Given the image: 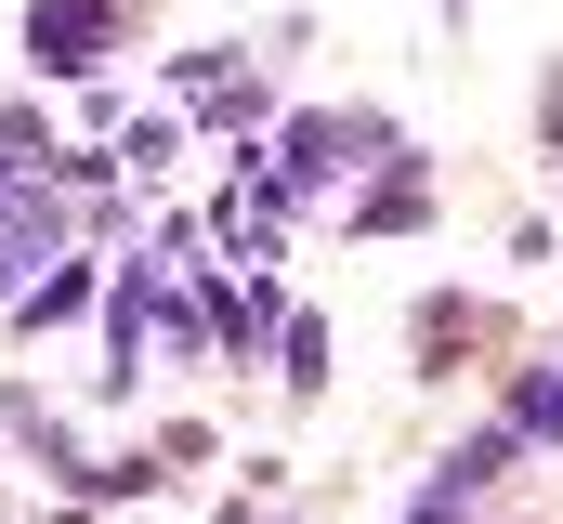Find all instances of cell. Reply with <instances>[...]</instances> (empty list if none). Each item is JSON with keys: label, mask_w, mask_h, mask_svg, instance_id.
I'll use <instances>...</instances> for the list:
<instances>
[{"label": "cell", "mask_w": 563, "mask_h": 524, "mask_svg": "<svg viewBox=\"0 0 563 524\" xmlns=\"http://www.w3.org/2000/svg\"><path fill=\"white\" fill-rule=\"evenodd\" d=\"M119 40V0H26V66L40 79H92Z\"/></svg>", "instance_id": "1"}, {"label": "cell", "mask_w": 563, "mask_h": 524, "mask_svg": "<svg viewBox=\"0 0 563 524\" xmlns=\"http://www.w3.org/2000/svg\"><path fill=\"white\" fill-rule=\"evenodd\" d=\"M92 288H106V275H92V250H66V262H40V275H26V288L0 302V315H13L26 341H40V328H66V315H92Z\"/></svg>", "instance_id": "2"}, {"label": "cell", "mask_w": 563, "mask_h": 524, "mask_svg": "<svg viewBox=\"0 0 563 524\" xmlns=\"http://www.w3.org/2000/svg\"><path fill=\"white\" fill-rule=\"evenodd\" d=\"M407 223H432V157L394 144V157H380V184L354 197V237H407Z\"/></svg>", "instance_id": "3"}, {"label": "cell", "mask_w": 563, "mask_h": 524, "mask_svg": "<svg viewBox=\"0 0 563 524\" xmlns=\"http://www.w3.org/2000/svg\"><path fill=\"white\" fill-rule=\"evenodd\" d=\"M197 275H210V262H197ZM276 328H288V315H276V288H263V275H250V288H236V275H210V341H223V354H263Z\"/></svg>", "instance_id": "4"}, {"label": "cell", "mask_w": 563, "mask_h": 524, "mask_svg": "<svg viewBox=\"0 0 563 524\" xmlns=\"http://www.w3.org/2000/svg\"><path fill=\"white\" fill-rule=\"evenodd\" d=\"M525 446H563V368H511V406H498Z\"/></svg>", "instance_id": "5"}, {"label": "cell", "mask_w": 563, "mask_h": 524, "mask_svg": "<svg viewBox=\"0 0 563 524\" xmlns=\"http://www.w3.org/2000/svg\"><path fill=\"white\" fill-rule=\"evenodd\" d=\"M276 381H288V393H328V328H314V315H288V328H276Z\"/></svg>", "instance_id": "6"}, {"label": "cell", "mask_w": 563, "mask_h": 524, "mask_svg": "<svg viewBox=\"0 0 563 524\" xmlns=\"http://www.w3.org/2000/svg\"><path fill=\"white\" fill-rule=\"evenodd\" d=\"M106 157H119L132 184H157V171L184 157V119H132V131H119V144H106Z\"/></svg>", "instance_id": "7"}, {"label": "cell", "mask_w": 563, "mask_h": 524, "mask_svg": "<svg viewBox=\"0 0 563 524\" xmlns=\"http://www.w3.org/2000/svg\"><path fill=\"white\" fill-rule=\"evenodd\" d=\"M276 119V92H263V79H223V92H210V131H263Z\"/></svg>", "instance_id": "8"}, {"label": "cell", "mask_w": 563, "mask_h": 524, "mask_svg": "<svg viewBox=\"0 0 563 524\" xmlns=\"http://www.w3.org/2000/svg\"><path fill=\"white\" fill-rule=\"evenodd\" d=\"M472 512H485V499H472V485H459V472H432L420 499H407V524H472Z\"/></svg>", "instance_id": "9"}]
</instances>
